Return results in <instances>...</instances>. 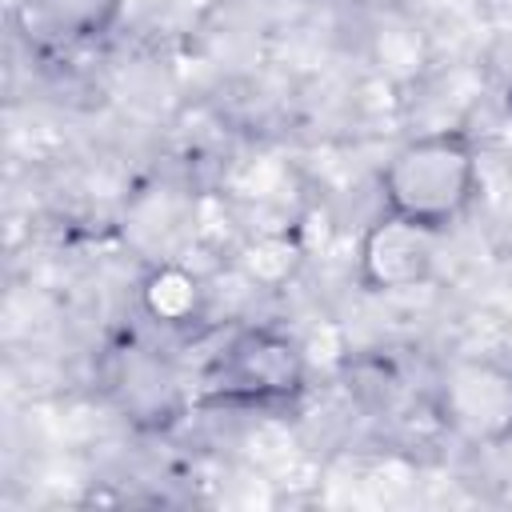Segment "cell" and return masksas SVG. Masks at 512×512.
I'll return each instance as SVG.
<instances>
[{"label": "cell", "mask_w": 512, "mask_h": 512, "mask_svg": "<svg viewBox=\"0 0 512 512\" xmlns=\"http://www.w3.org/2000/svg\"><path fill=\"white\" fill-rule=\"evenodd\" d=\"M480 192L476 144L464 132H424L392 152L380 176L384 212H396L432 232L460 224Z\"/></svg>", "instance_id": "obj_1"}, {"label": "cell", "mask_w": 512, "mask_h": 512, "mask_svg": "<svg viewBox=\"0 0 512 512\" xmlns=\"http://www.w3.org/2000/svg\"><path fill=\"white\" fill-rule=\"evenodd\" d=\"M308 384L304 348L272 328L236 332L204 380V404L224 408H272L292 404Z\"/></svg>", "instance_id": "obj_2"}, {"label": "cell", "mask_w": 512, "mask_h": 512, "mask_svg": "<svg viewBox=\"0 0 512 512\" xmlns=\"http://www.w3.org/2000/svg\"><path fill=\"white\" fill-rule=\"evenodd\" d=\"M436 412L468 444L512 440V368L480 356L452 360L436 380Z\"/></svg>", "instance_id": "obj_3"}, {"label": "cell", "mask_w": 512, "mask_h": 512, "mask_svg": "<svg viewBox=\"0 0 512 512\" xmlns=\"http://www.w3.org/2000/svg\"><path fill=\"white\" fill-rule=\"evenodd\" d=\"M436 236L424 224H412L396 212L376 216L356 248V280L368 296L412 292L436 272Z\"/></svg>", "instance_id": "obj_4"}, {"label": "cell", "mask_w": 512, "mask_h": 512, "mask_svg": "<svg viewBox=\"0 0 512 512\" xmlns=\"http://www.w3.org/2000/svg\"><path fill=\"white\" fill-rule=\"evenodd\" d=\"M208 304V288L204 280L180 264V260H160L144 284H140V308L148 320H156L160 328H188L204 316Z\"/></svg>", "instance_id": "obj_5"}, {"label": "cell", "mask_w": 512, "mask_h": 512, "mask_svg": "<svg viewBox=\"0 0 512 512\" xmlns=\"http://www.w3.org/2000/svg\"><path fill=\"white\" fill-rule=\"evenodd\" d=\"M304 264V244L296 232H260L236 252V268L252 288H280Z\"/></svg>", "instance_id": "obj_6"}, {"label": "cell", "mask_w": 512, "mask_h": 512, "mask_svg": "<svg viewBox=\"0 0 512 512\" xmlns=\"http://www.w3.org/2000/svg\"><path fill=\"white\" fill-rule=\"evenodd\" d=\"M32 8L60 36H96L116 20L120 0H32Z\"/></svg>", "instance_id": "obj_7"}]
</instances>
